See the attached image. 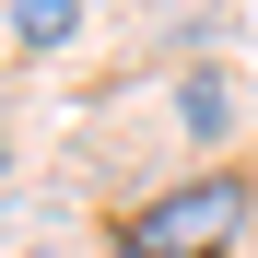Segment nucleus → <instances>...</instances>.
I'll list each match as a JSON object with an SVG mask.
<instances>
[{
  "instance_id": "1",
  "label": "nucleus",
  "mask_w": 258,
  "mask_h": 258,
  "mask_svg": "<svg viewBox=\"0 0 258 258\" xmlns=\"http://www.w3.org/2000/svg\"><path fill=\"white\" fill-rule=\"evenodd\" d=\"M246 223H258V176L246 164H200L188 188L117 211V258H235Z\"/></svg>"
},
{
  "instance_id": "4",
  "label": "nucleus",
  "mask_w": 258,
  "mask_h": 258,
  "mask_svg": "<svg viewBox=\"0 0 258 258\" xmlns=\"http://www.w3.org/2000/svg\"><path fill=\"white\" fill-rule=\"evenodd\" d=\"M0 153H12V129H0Z\"/></svg>"
},
{
  "instance_id": "3",
  "label": "nucleus",
  "mask_w": 258,
  "mask_h": 258,
  "mask_svg": "<svg viewBox=\"0 0 258 258\" xmlns=\"http://www.w3.org/2000/svg\"><path fill=\"white\" fill-rule=\"evenodd\" d=\"M71 0H12V47H71Z\"/></svg>"
},
{
  "instance_id": "2",
  "label": "nucleus",
  "mask_w": 258,
  "mask_h": 258,
  "mask_svg": "<svg viewBox=\"0 0 258 258\" xmlns=\"http://www.w3.org/2000/svg\"><path fill=\"white\" fill-rule=\"evenodd\" d=\"M176 117L200 129V141H223V129H235V94H223L211 71H188V82H176Z\"/></svg>"
}]
</instances>
